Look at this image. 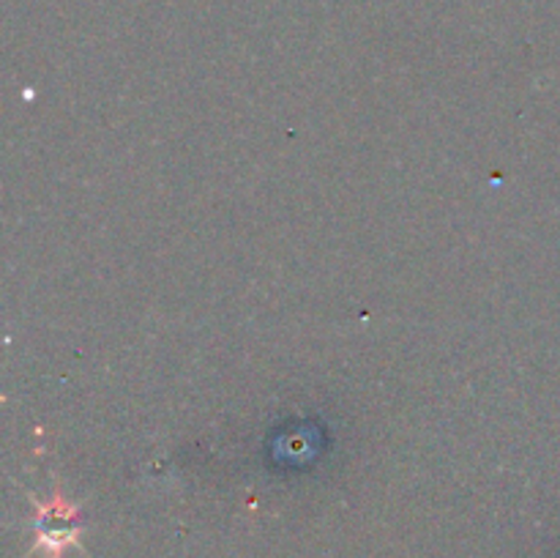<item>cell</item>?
I'll list each match as a JSON object with an SVG mask.
<instances>
[{
	"mask_svg": "<svg viewBox=\"0 0 560 558\" xmlns=\"http://www.w3.org/2000/svg\"><path fill=\"white\" fill-rule=\"evenodd\" d=\"M71 518H74V509L66 507L60 498L42 509V520H38V542H42L44 547H52L55 556H58L60 547H66L71 539H74L77 528L71 525Z\"/></svg>",
	"mask_w": 560,
	"mask_h": 558,
	"instance_id": "1",
	"label": "cell"
}]
</instances>
